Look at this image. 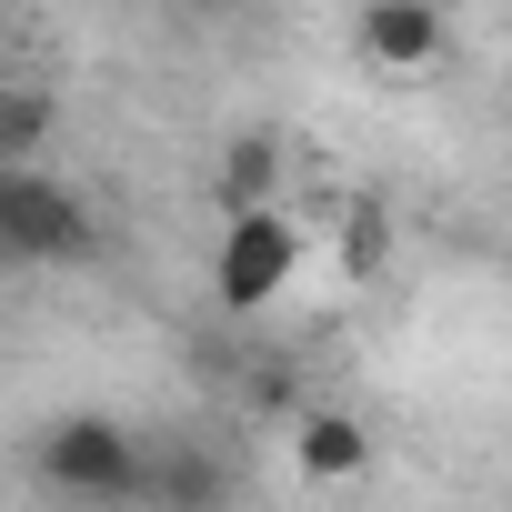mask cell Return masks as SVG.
Returning <instances> with one entry per match:
<instances>
[{
    "label": "cell",
    "mask_w": 512,
    "mask_h": 512,
    "mask_svg": "<svg viewBox=\"0 0 512 512\" xmlns=\"http://www.w3.org/2000/svg\"><path fill=\"white\" fill-rule=\"evenodd\" d=\"M141 452H151V442H131L111 412H61V422L41 432L31 472H41L61 502H91V512H131V502H141Z\"/></svg>",
    "instance_id": "obj_1"
},
{
    "label": "cell",
    "mask_w": 512,
    "mask_h": 512,
    "mask_svg": "<svg viewBox=\"0 0 512 512\" xmlns=\"http://www.w3.org/2000/svg\"><path fill=\"white\" fill-rule=\"evenodd\" d=\"M101 221L71 181L51 171H0V272H41V262H91Z\"/></svg>",
    "instance_id": "obj_2"
},
{
    "label": "cell",
    "mask_w": 512,
    "mask_h": 512,
    "mask_svg": "<svg viewBox=\"0 0 512 512\" xmlns=\"http://www.w3.org/2000/svg\"><path fill=\"white\" fill-rule=\"evenodd\" d=\"M292 272H302V221H292V211H241V221H221V241H211V292H221V312L282 302Z\"/></svg>",
    "instance_id": "obj_3"
},
{
    "label": "cell",
    "mask_w": 512,
    "mask_h": 512,
    "mask_svg": "<svg viewBox=\"0 0 512 512\" xmlns=\"http://www.w3.org/2000/svg\"><path fill=\"white\" fill-rule=\"evenodd\" d=\"M352 51L372 71H432L442 61V0H362Z\"/></svg>",
    "instance_id": "obj_4"
},
{
    "label": "cell",
    "mask_w": 512,
    "mask_h": 512,
    "mask_svg": "<svg viewBox=\"0 0 512 512\" xmlns=\"http://www.w3.org/2000/svg\"><path fill=\"white\" fill-rule=\"evenodd\" d=\"M221 502H231L221 452H191V442H151L141 452V512H221Z\"/></svg>",
    "instance_id": "obj_5"
},
{
    "label": "cell",
    "mask_w": 512,
    "mask_h": 512,
    "mask_svg": "<svg viewBox=\"0 0 512 512\" xmlns=\"http://www.w3.org/2000/svg\"><path fill=\"white\" fill-rule=\"evenodd\" d=\"M292 462H302V482H362L372 472V432L352 412H292Z\"/></svg>",
    "instance_id": "obj_6"
},
{
    "label": "cell",
    "mask_w": 512,
    "mask_h": 512,
    "mask_svg": "<svg viewBox=\"0 0 512 512\" xmlns=\"http://www.w3.org/2000/svg\"><path fill=\"white\" fill-rule=\"evenodd\" d=\"M272 191H282V141H272V131H231V151H221V171H211V201H221V221H241V211H272Z\"/></svg>",
    "instance_id": "obj_7"
},
{
    "label": "cell",
    "mask_w": 512,
    "mask_h": 512,
    "mask_svg": "<svg viewBox=\"0 0 512 512\" xmlns=\"http://www.w3.org/2000/svg\"><path fill=\"white\" fill-rule=\"evenodd\" d=\"M51 131H61V91L51 81H0V171H31Z\"/></svg>",
    "instance_id": "obj_8"
},
{
    "label": "cell",
    "mask_w": 512,
    "mask_h": 512,
    "mask_svg": "<svg viewBox=\"0 0 512 512\" xmlns=\"http://www.w3.org/2000/svg\"><path fill=\"white\" fill-rule=\"evenodd\" d=\"M382 262H392V221H382L372 201H352V221H342V272H352V282H372Z\"/></svg>",
    "instance_id": "obj_9"
},
{
    "label": "cell",
    "mask_w": 512,
    "mask_h": 512,
    "mask_svg": "<svg viewBox=\"0 0 512 512\" xmlns=\"http://www.w3.org/2000/svg\"><path fill=\"white\" fill-rule=\"evenodd\" d=\"M171 11H221V0H171Z\"/></svg>",
    "instance_id": "obj_10"
}]
</instances>
